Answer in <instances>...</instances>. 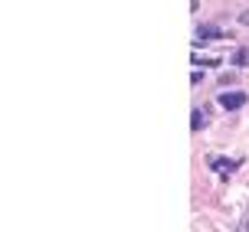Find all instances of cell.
<instances>
[{"mask_svg": "<svg viewBox=\"0 0 249 232\" xmlns=\"http://www.w3.org/2000/svg\"><path fill=\"white\" fill-rule=\"evenodd\" d=\"M246 105V95L243 92H223L220 95V108H226V111H239Z\"/></svg>", "mask_w": 249, "mask_h": 232, "instance_id": "cell-1", "label": "cell"}, {"mask_svg": "<svg viewBox=\"0 0 249 232\" xmlns=\"http://www.w3.org/2000/svg\"><path fill=\"white\" fill-rule=\"evenodd\" d=\"M197 39L200 43H207V39H223V30L213 26V23H203V26H197Z\"/></svg>", "mask_w": 249, "mask_h": 232, "instance_id": "cell-2", "label": "cell"}, {"mask_svg": "<svg viewBox=\"0 0 249 232\" xmlns=\"http://www.w3.org/2000/svg\"><path fill=\"white\" fill-rule=\"evenodd\" d=\"M207 164H210V170H216V173H230L233 167H239L236 160H226V157H210Z\"/></svg>", "mask_w": 249, "mask_h": 232, "instance_id": "cell-3", "label": "cell"}, {"mask_svg": "<svg viewBox=\"0 0 249 232\" xmlns=\"http://www.w3.org/2000/svg\"><path fill=\"white\" fill-rule=\"evenodd\" d=\"M233 66H236V69H246L249 66V49L246 46H239L236 52H233Z\"/></svg>", "mask_w": 249, "mask_h": 232, "instance_id": "cell-4", "label": "cell"}, {"mask_svg": "<svg viewBox=\"0 0 249 232\" xmlns=\"http://www.w3.org/2000/svg\"><path fill=\"white\" fill-rule=\"evenodd\" d=\"M203 124H207V111L197 108V111H194V118H190V128H194V131H200Z\"/></svg>", "mask_w": 249, "mask_h": 232, "instance_id": "cell-5", "label": "cell"}, {"mask_svg": "<svg viewBox=\"0 0 249 232\" xmlns=\"http://www.w3.org/2000/svg\"><path fill=\"white\" fill-rule=\"evenodd\" d=\"M239 23H249V10H246V13H243V17H239Z\"/></svg>", "mask_w": 249, "mask_h": 232, "instance_id": "cell-6", "label": "cell"}]
</instances>
